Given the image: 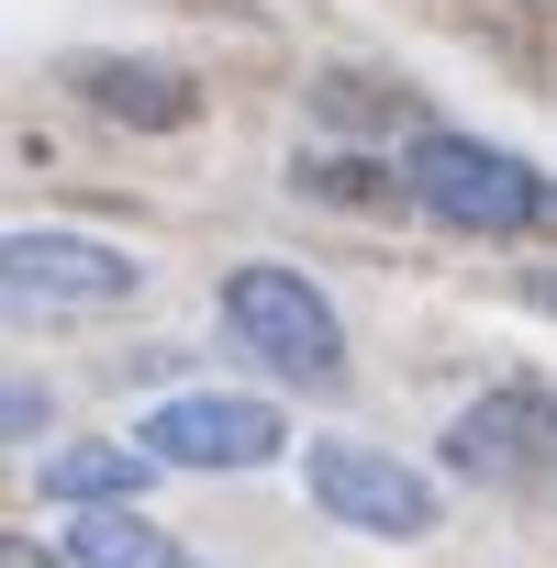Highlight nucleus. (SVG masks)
<instances>
[{
  "label": "nucleus",
  "instance_id": "nucleus-1",
  "mask_svg": "<svg viewBox=\"0 0 557 568\" xmlns=\"http://www.w3.org/2000/svg\"><path fill=\"white\" fill-rule=\"evenodd\" d=\"M402 201H424L435 223H457V234H557V179L546 168H524L513 145H479V134H446V123H424L413 145H402Z\"/></svg>",
  "mask_w": 557,
  "mask_h": 568
},
{
  "label": "nucleus",
  "instance_id": "nucleus-2",
  "mask_svg": "<svg viewBox=\"0 0 557 568\" xmlns=\"http://www.w3.org/2000/svg\"><path fill=\"white\" fill-rule=\"evenodd\" d=\"M223 335H234L267 379H291V390H335V379H346V324H335V302L313 291L302 267H278V256L223 267Z\"/></svg>",
  "mask_w": 557,
  "mask_h": 568
},
{
  "label": "nucleus",
  "instance_id": "nucleus-3",
  "mask_svg": "<svg viewBox=\"0 0 557 568\" xmlns=\"http://www.w3.org/2000/svg\"><path fill=\"white\" fill-rule=\"evenodd\" d=\"M134 291H145V256L112 234H68V223L0 234V302H23V313H123Z\"/></svg>",
  "mask_w": 557,
  "mask_h": 568
},
{
  "label": "nucleus",
  "instance_id": "nucleus-4",
  "mask_svg": "<svg viewBox=\"0 0 557 568\" xmlns=\"http://www.w3.org/2000/svg\"><path fill=\"white\" fill-rule=\"evenodd\" d=\"M134 446H145L156 468L234 479V468H267L278 446H291V424H278V402H256V390H168V402L134 424Z\"/></svg>",
  "mask_w": 557,
  "mask_h": 568
},
{
  "label": "nucleus",
  "instance_id": "nucleus-5",
  "mask_svg": "<svg viewBox=\"0 0 557 568\" xmlns=\"http://www.w3.org/2000/svg\"><path fill=\"white\" fill-rule=\"evenodd\" d=\"M302 479H313V501L346 524V535H391V546H413V535H435V479L413 468V457H391V446H357V435H324V446H302Z\"/></svg>",
  "mask_w": 557,
  "mask_h": 568
},
{
  "label": "nucleus",
  "instance_id": "nucleus-6",
  "mask_svg": "<svg viewBox=\"0 0 557 568\" xmlns=\"http://www.w3.org/2000/svg\"><path fill=\"white\" fill-rule=\"evenodd\" d=\"M457 479H546L557 468V390H490L446 424Z\"/></svg>",
  "mask_w": 557,
  "mask_h": 568
},
{
  "label": "nucleus",
  "instance_id": "nucleus-7",
  "mask_svg": "<svg viewBox=\"0 0 557 568\" xmlns=\"http://www.w3.org/2000/svg\"><path fill=\"white\" fill-rule=\"evenodd\" d=\"M68 90H79V112H101V123H123V134H179V123H201V90H190V68H168V57H112V45H90V57H68Z\"/></svg>",
  "mask_w": 557,
  "mask_h": 568
},
{
  "label": "nucleus",
  "instance_id": "nucleus-8",
  "mask_svg": "<svg viewBox=\"0 0 557 568\" xmlns=\"http://www.w3.org/2000/svg\"><path fill=\"white\" fill-rule=\"evenodd\" d=\"M57 568H201V557H190L168 524H145L134 501H68Z\"/></svg>",
  "mask_w": 557,
  "mask_h": 568
},
{
  "label": "nucleus",
  "instance_id": "nucleus-9",
  "mask_svg": "<svg viewBox=\"0 0 557 568\" xmlns=\"http://www.w3.org/2000/svg\"><path fill=\"white\" fill-rule=\"evenodd\" d=\"M45 501L68 513V501H145V479H156V457L145 446H45Z\"/></svg>",
  "mask_w": 557,
  "mask_h": 568
},
{
  "label": "nucleus",
  "instance_id": "nucleus-10",
  "mask_svg": "<svg viewBox=\"0 0 557 568\" xmlns=\"http://www.w3.org/2000/svg\"><path fill=\"white\" fill-rule=\"evenodd\" d=\"M45 424H57V402H45L34 379H0V446H34Z\"/></svg>",
  "mask_w": 557,
  "mask_h": 568
},
{
  "label": "nucleus",
  "instance_id": "nucleus-11",
  "mask_svg": "<svg viewBox=\"0 0 557 568\" xmlns=\"http://www.w3.org/2000/svg\"><path fill=\"white\" fill-rule=\"evenodd\" d=\"M302 190H324V201H379L391 179H379L368 156H346V168H335V156H313V168H302Z\"/></svg>",
  "mask_w": 557,
  "mask_h": 568
},
{
  "label": "nucleus",
  "instance_id": "nucleus-12",
  "mask_svg": "<svg viewBox=\"0 0 557 568\" xmlns=\"http://www.w3.org/2000/svg\"><path fill=\"white\" fill-rule=\"evenodd\" d=\"M0 568H57V557H45L34 535H0Z\"/></svg>",
  "mask_w": 557,
  "mask_h": 568
},
{
  "label": "nucleus",
  "instance_id": "nucleus-13",
  "mask_svg": "<svg viewBox=\"0 0 557 568\" xmlns=\"http://www.w3.org/2000/svg\"><path fill=\"white\" fill-rule=\"evenodd\" d=\"M535 302H546V313H557V267H546V278H535Z\"/></svg>",
  "mask_w": 557,
  "mask_h": 568
}]
</instances>
